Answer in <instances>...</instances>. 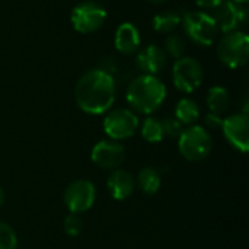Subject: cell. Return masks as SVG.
<instances>
[{"instance_id":"obj_15","label":"cell","mask_w":249,"mask_h":249,"mask_svg":"<svg viewBox=\"0 0 249 249\" xmlns=\"http://www.w3.org/2000/svg\"><path fill=\"white\" fill-rule=\"evenodd\" d=\"M107 187L112 196V198L123 201L127 200L133 193H134V178L130 172L124 169H114L107 181Z\"/></svg>"},{"instance_id":"obj_28","label":"cell","mask_w":249,"mask_h":249,"mask_svg":"<svg viewBox=\"0 0 249 249\" xmlns=\"http://www.w3.org/2000/svg\"><path fill=\"white\" fill-rule=\"evenodd\" d=\"M3 203H4V191H3V188L0 187V207H1Z\"/></svg>"},{"instance_id":"obj_25","label":"cell","mask_w":249,"mask_h":249,"mask_svg":"<svg viewBox=\"0 0 249 249\" xmlns=\"http://www.w3.org/2000/svg\"><path fill=\"white\" fill-rule=\"evenodd\" d=\"M222 124H223V118H222L219 114L209 112V114L204 117V125H206L207 128L217 130V128H222Z\"/></svg>"},{"instance_id":"obj_22","label":"cell","mask_w":249,"mask_h":249,"mask_svg":"<svg viewBox=\"0 0 249 249\" xmlns=\"http://www.w3.org/2000/svg\"><path fill=\"white\" fill-rule=\"evenodd\" d=\"M18 248V236L13 228L4 222H0V249Z\"/></svg>"},{"instance_id":"obj_7","label":"cell","mask_w":249,"mask_h":249,"mask_svg":"<svg viewBox=\"0 0 249 249\" xmlns=\"http://www.w3.org/2000/svg\"><path fill=\"white\" fill-rule=\"evenodd\" d=\"M70 20L73 28L80 34L98 31L107 20L105 9L95 1H83L73 7Z\"/></svg>"},{"instance_id":"obj_24","label":"cell","mask_w":249,"mask_h":249,"mask_svg":"<svg viewBox=\"0 0 249 249\" xmlns=\"http://www.w3.org/2000/svg\"><path fill=\"white\" fill-rule=\"evenodd\" d=\"M162 127H163V134L168 137H179V134L184 130V124H181L175 117H168L162 120Z\"/></svg>"},{"instance_id":"obj_29","label":"cell","mask_w":249,"mask_h":249,"mask_svg":"<svg viewBox=\"0 0 249 249\" xmlns=\"http://www.w3.org/2000/svg\"><path fill=\"white\" fill-rule=\"evenodd\" d=\"M231 1H233V3H238V4H244V6H245L248 0H231Z\"/></svg>"},{"instance_id":"obj_23","label":"cell","mask_w":249,"mask_h":249,"mask_svg":"<svg viewBox=\"0 0 249 249\" xmlns=\"http://www.w3.org/2000/svg\"><path fill=\"white\" fill-rule=\"evenodd\" d=\"M63 228H64L66 235H69L71 238H76L83 231V219L79 214H76V213H70L64 219Z\"/></svg>"},{"instance_id":"obj_21","label":"cell","mask_w":249,"mask_h":249,"mask_svg":"<svg viewBox=\"0 0 249 249\" xmlns=\"http://www.w3.org/2000/svg\"><path fill=\"white\" fill-rule=\"evenodd\" d=\"M185 50H187V45H185V41L181 35H177V34H169L165 39V54L178 60L181 57H184L185 54Z\"/></svg>"},{"instance_id":"obj_3","label":"cell","mask_w":249,"mask_h":249,"mask_svg":"<svg viewBox=\"0 0 249 249\" xmlns=\"http://www.w3.org/2000/svg\"><path fill=\"white\" fill-rule=\"evenodd\" d=\"M213 147V139L206 127L191 125L182 130L178 137V149L181 155L190 162H200L206 159Z\"/></svg>"},{"instance_id":"obj_17","label":"cell","mask_w":249,"mask_h":249,"mask_svg":"<svg viewBox=\"0 0 249 249\" xmlns=\"http://www.w3.org/2000/svg\"><path fill=\"white\" fill-rule=\"evenodd\" d=\"M175 118L181 124L193 125L200 118V107L197 105L196 101L190 98H184L175 107Z\"/></svg>"},{"instance_id":"obj_26","label":"cell","mask_w":249,"mask_h":249,"mask_svg":"<svg viewBox=\"0 0 249 249\" xmlns=\"http://www.w3.org/2000/svg\"><path fill=\"white\" fill-rule=\"evenodd\" d=\"M98 69H101L102 71H105V73L112 76L117 71V61L112 57H107L105 60H102V63H101V66Z\"/></svg>"},{"instance_id":"obj_5","label":"cell","mask_w":249,"mask_h":249,"mask_svg":"<svg viewBox=\"0 0 249 249\" xmlns=\"http://www.w3.org/2000/svg\"><path fill=\"white\" fill-rule=\"evenodd\" d=\"M181 25L187 36L197 45L210 47L217 35V26L212 15L206 12H187L181 16Z\"/></svg>"},{"instance_id":"obj_6","label":"cell","mask_w":249,"mask_h":249,"mask_svg":"<svg viewBox=\"0 0 249 249\" xmlns=\"http://www.w3.org/2000/svg\"><path fill=\"white\" fill-rule=\"evenodd\" d=\"M139 128V118L136 112L127 108L109 111L104 120V131L111 140H125L134 136Z\"/></svg>"},{"instance_id":"obj_16","label":"cell","mask_w":249,"mask_h":249,"mask_svg":"<svg viewBox=\"0 0 249 249\" xmlns=\"http://www.w3.org/2000/svg\"><path fill=\"white\" fill-rule=\"evenodd\" d=\"M160 184H162L160 174L152 166L143 168L137 175V185L144 194H149V196L156 194L160 188Z\"/></svg>"},{"instance_id":"obj_30","label":"cell","mask_w":249,"mask_h":249,"mask_svg":"<svg viewBox=\"0 0 249 249\" xmlns=\"http://www.w3.org/2000/svg\"><path fill=\"white\" fill-rule=\"evenodd\" d=\"M150 3H153V4H162V3H165L166 0H149Z\"/></svg>"},{"instance_id":"obj_19","label":"cell","mask_w":249,"mask_h":249,"mask_svg":"<svg viewBox=\"0 0 249 249\" xmlns=\"http://www.w3.org/2000/svg\"><path fill=\"white\" fill-rule=\"evenodd\" d=\"M231 102V96L228 89L222 88V86H214L209 90L207 93V107L210 109V112L213 114H219L222 115Z\"/></svg>"},{"instance_id":"obj_10","label":"cell","mask_w":249,"mask_h":249,"mask_svg":"<svg viewBox=\"0 0 249 249\" xmlns=\"http://www.w3.org/2000/svg\"><path fill=\"white\" fill-rule=\"evenodd\" d=\"M213 19L216 22L217 29L223 34L239 31V28L248 20V10L244 4H238L231 0H223L216 7Z\"/></svg>"},{"instance_id":"obj_2","label":"cell","mask_w":249,"mask_h":249,"mask_svg":"<svg viewBox=\"0 0 249 249\" xmlns=\"http://www.w3.org/2000/svg\"><path fill=\"white\" fill-rule=\"evenodd\" d=\"M125 98L134 111L149 115L162 107L166 98V88L156 76L140 74L130 82Z\"/></svg>"},{"instance_id":"obj_12","label":"cell","mask_w":249,"mask_h":249,"mask_svg":"<svg viewBox=\"0 0 249 249\" xmlns=\"http://www.w3.org/2000/svg\"><path fill=\"white\" fill-rule=\"evenodd\" d=\"M222 131L226 140L238 150L247 153L249 149V117L245 112L223 118Z\"/></svg>"},{"instance_id":"obj_4","label":"cell","mask_w":249,"mask_h":249,"mask_svg":"<svg viewBox=\"0 0 249 249\" xmlns=\"http://www.w3.org/2000/svg\"><path fill=\"white\" fill-rule=\"evenodd\" d=\"M219 60L229 69H238L248 63L249 38L242 31L226 32L217 45Z\"/></svg>"},{"instance_id":"obj_8","label":"cell","mask_w":249,"mask_h":249,"mask_svg":"<svg viewBox=\"0 0 249 249\" xmlns=\"http://www.w3.org/2000/svg\"><path fill=\"white\" fill-rule=\"evenodd\" d=\"M172 80L178 90L184 93L194 92L203 82V67L193 57H181L172 67Z\"/></svg>"},{"instance_id":"obj_14","label":"cell","mask_w":249,"mask_h":249,"mask_svg":"<svg viewBox=\"0 0 249 249\" xmlns=\"http://www.w3.org/2000/svg\"><path fill=\"white\" fill-rule=\"evenodd\" d=\"M140 42H142V38H140V32L136 25H133L130 22H124L117 28L114 44H115V48L118 53L130 55L139 50Z\"/></svg>"},{"instance_id":"obj_11","label":"cell","mask_w":249,"mask_h":249,"mask_svg":"<svg viewBox=\"0 0 249 249\" xmlns=\"http://www.w3.org/2000/svg\"><path fill=\"white\" fill-rule=\"evenodd\" d=\"M92 162L107 171H114L121 166V163L125 159V149L121 143L115 140H101L98 142L90 153Z\"/></svg>"},{"instance_id":"obj_20","label":"cell","mask_w":249,"mask_h":249,"mask_svg":"<svg viewBox=\"0 0 249 249\" xmlns=\"http://www.w3.org/2000/svg\"><path fill=\"white\" fill-rule=\"evenodd\" d=\"M142 137L149 143H159L163 140V127L162 120L155 117H147L142 125Z\"/></svg>"},{"instance_id":"obj_1","label":"cell","mask_w":249,"mask_h":249,"mask_svg":"<svg viewBox=\"0 0 249 249\" xmlns=\"http://www.w3.org/2000/svg\"><path fill=\"white\" fill-rule=\"evenodd\" d=\"M117 93L115 80L101 69L86 71L76 83L74 99L77 107L90 115L105 114L114 104Z\"/></svg>"},{"instance_id":"obj_18","label":"cell","mask_w":249,"mask_h":249,"mask_svg":"<svg viewBox=\"0 0 249 249\" xmlns=\"http://www.w3.org/2000/svg\"><path fill=\"white\" fill-rule=\"evenodd\" d=\"M153 29L160 34H174L181 25V15L172 10H166L153 16Z\"/></svg>"},{"instance_id":"obj_13","label":"cell","mask_w":249,"mask_h":249,"mask_svg":"<svg viewBox=\"0 0 249 249\" xmlns=\"http://www.w3.org/2000/svg\"><path fill=\"white\" fill-rule=\"evenodd\" d=\"M168 55L165 54L163 48L150 44L144 50H142L136 57V66L142 71V74L156 76L166 67Z\"/></svg>"},{"instance_id":"obj_9","label":"cell","mask_w":249,"mask_h":249,"mask_svg":"<svg viewBox=\"0 0 249 249\" xmlns=\"http://www.w3.org/2000/svg\"><path fill=\"white\" fill-rule=\"evenodd\" d=\"M96 198L95 185L88 179H77L67 185L63 200L70 213H85L88 212Z\"/></svg>"},{"instance_id":"obj_27","label":"cell","mask_w":249,"mask_h":249,"mask_svg":"<svg viewBox=\"0 0 249 249\" xmlns=\"http://www.w3.org/2000/svg\"><path fill=\"white\" fill-rule=\"evenodd\" d=\"M223 0H196L197 6L203 7V9H216Z\"/></svg>"}]
</instances>
